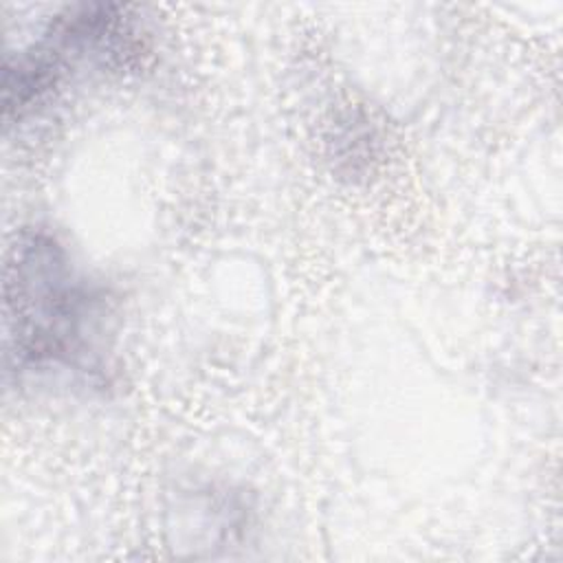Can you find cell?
Wrapping results in <instances>:
<instances>
[{"instance_id":"obj_1","label":"cell","mask_w":563,"mask_h":563,"mask_svg":"<svg viewBox=\"0 0 563 563\" xmlns=\"http://www.w3.org/2000/svg\"><path fill=\"white\" fill-rule=\"evenodd\" d=\"M7 361L18 374L95 380L101 369L103 297L77 275L48 233L15 242L4 277Z\"/></svg>"}]
</instances>
